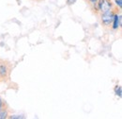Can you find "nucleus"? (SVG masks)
<instances>
[{
	"instance_id": "20e7f679",
	"label": "nucleus",
	"mask_w": 122,
	"mask_h": 119,
	"mask_svg": "<svg viewBox=\"0 0 122 119\" xmlns=\"http://www.w3.org/2000/svg\"><path fill=\"white\" fill-rule=\"evenodd\" d=\"M115 93H116V95H118L119 97H121V94H122V92H121V87L120 86H116V88H115Z\"/></svg>"
},
{
	"instance_id": "6e6552de",
	"label": "nucleus",
	"mask_w": 122,
	"mask_h": 119,
	"mask_svg": "<svg viewBox=\"0 0 122 119\" xmlns=\"http://www.w3.org/2000/svg\"><path fill=\"white\" fill-rule=\"evenodd\" d=\"M10 118H24L23 116H19V115H13V116H10Z\"/></svg>"
},
{
	"instance_id": "f03ea898",
	"label": "nucleus",
	"mask_w": 122,
	"mask_h": 119,
	"mask_svg": "<svg viewBox=\"0 0 122 119\" xmlns=\"http://www.w3.org/2000/svg\"><path fill=\"white\" fill-rule=\"evenodd\" d=\"M10 73V67L7 61L0 60V77L2 78H8Z\"/></svg>"
},
{
	"instance_id": "0eeeda50",
	"label": "nucleus",
	"mask_w": 122,
	"mask_h": 119,
	"mask_svg": "<svg viewBox=\"0 0 122 119\" xmlns=\"http://www.w3.org/2000/svg\"><path fill=\"white\" fill-rule=\"evenodd\" d=\"M76 1L77 0H67V3H68L69 5H71V4H74Z\"/></svg>"
},
{
	"instance_id": "39448f33",
	"label": "nucleus",
	"mask_w": 122,
	"mask_h": 119,
	"mask_svg": "<svg viewBox=\"0 0 122 119\" xmlns=\"http://www.w3.org/2000/svg\"><path fill=\"white\" fill-rule=\"evenodd\" d=\"M8 117V113L5 110H1L0 111V119H5Z\"/></svg>"
},
{
	"instance_id": "9d476101",
	"label": "nucleus",
	"mask_w": 122,
	"mask_h": 119,
	"mask_svg": "<svg viewBox=\"0 0 122 119\" xmlns=\"http://www.w3.org/2000/svg\"><path fill=\"white\" fill-rule=\"evenodd\" d=\"M88 1H89V2L91 3V4H94V3H96V2L98 1V0H88Z\"/></svg>"
},
{
	"instance_id": "f257e3e1",
	"label": "nucleus",
	"mask_w": 122,
	"mask_h": 119,
	"mask_svg": "<svg viewBox=\"0 0 122 119\" xmlns=\"http://www.w3.org/2000/svg\"><path fill=\"white\" fill-rule=\"evenodd\" d=\"M115 12L113 9L111 10H108L105 12H102V22L103 25L105 26H109L112 22H113V18H114V15H115Z\"/></svg>"
},
{
	"instance_id": "7ed1b4c3",
	"label": "nucleus",
	"mask_w": 122,
	"mask_h": 119,
	"mask_svg": "<svg viewBox=\"0 0 122 119\" xmlns=\"http://www.w3.org/2000/svg\"><path fill=\"white\" fill-rule=\"evenodd\" d=\"M112 23H113V30H117L119 25L121 24V16L117 15V13H115Z\"/></svg>"
},
{
	"instance_id": "423d86ee",
	"label": "nucleus",
	"mask_w": 122,
	"mask_h": 119,
	"mask_svg": "<svg viewBox=\"0 0 122 119\" xmlns=\"http://www.w3.org/2000/svg\"><path fill=\"white\" fill-rule=\"evenodd\" d=\"M116 4H117V5H118V7H119V8H121L122 7V1L121 0H116Z\"/></svg>"
},
{
	"instance_id": "1a4fd4ad",
	"label": "nucleus",
	"mask_w": 122,
	"mask_h": 119,
	"mask_svg": "<svg viewBox=\"0 0 122 119\" xmlns=\"http://www.w3.org/2000/svg\"><path fill=\"white\" fill-rule=\"evenodd\" d=\"M2 108H3V101H2V99L0 98V111L2 110Z\"/></svg>"
}]
</instances>
